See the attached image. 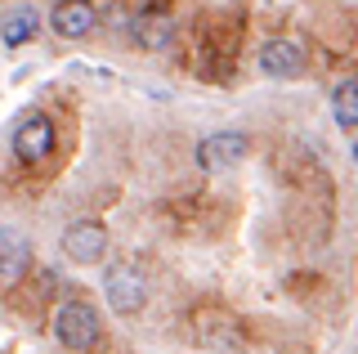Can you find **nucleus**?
Here are the masks:
<instances>
[{
	"mask_svg": "<svg viewBox=\"0 0 358 354\" xmlns=\"http://www.w3.org/2000/svg\"><path fill=\"white\" fill-rule=\"evenodd\" d=\"M50 23H54V31H59L63 41H81V36L94 31L99 14H94V5H90V0H59V5H54V14H50Z\"/></svg>",
	"mask_w": 358,
	"mask_h": 354,
	"instance_id": "nucleus-7",
	"label": "nucleus"
},
{
	"mask_svg": "<svg viewBox=\"0 0 358 354\" xmlns=\"http://www.w3.org/2000/svg\"><path fill=\"white\" fill-rule=\"evenodd\" d=\"M260 72L273 81H296L305 72V50L296 41H264L260 45Z\"/></svg>",
	"mask_w": 358,
	"mask_h": 354,
	"instance_id": "nucleus-6",
	"label": "nucleus"
},
{
	"mask_svg": "<svg viewBox=\"0 0 358 354\" xmlns=\"http://www.w3.org/2000/svg\"><path fill=\"white\" fill-rule=\"evenodd\" d=\"M31 36H36V14H31V9H18V14H9L5 23H0V41H5L9 50L27 45Z\"/></svg>",
	"mask_w": 358,
	"mask_h": 354,
	"instance_id": "nucleus-11",
	"label": "nucleus"
},
{
	"mask_svg": "<svg viewBox=\"0 0 358 354\" xmlns=\"http://www.w3.org/2000/svg\"><path fill=\"white\" fill-rule=\"evenodd\" d=\"M246 153H251V143H246L242 130H215L197 143V166L206 175H229L233 166L246 162Z\"/></svg>",
	"mask_w": 358,
	"mask_h": 354,
	"instance_id": "nucleus-3",
	"label": "nucleus"
},
{
	"mask_svg": "<svg viewBox=\"0 0 358 354\" xmlns=\"http://www.w3.org/2000/svg\"><path fill=\"white\" fill-rule=\"evenodd\" d=\"M9 148H14L18 162L41 166L45 157H50V148H54V126H50V117L27 113V117L18 121V130H14V139H9Z\"/></svg>",
	"mask_w": 358,
	"mask_h": 354,
	"instance_id": "nucleus-5",
	"label": "nucleus"
},
{
	"mask_svg": "<svg viewBox=\"0 0 358 354\" xmlns=\"http://www.w3.org/2000/svg\"><path fill=\"white\" fill-rule=\"evenodd\" d=\"M130 31H134V45H139V50H166L175 41V23L166 14H152V9L134 18Z\"/></svg>",
	"mask_w": 358,
	"mask_h": 354,
	"instance_id": "nucleus-9",
	"label": "nucleus"
},
{
	"mask_svg": "<svg viewBox=\"0 0 358 354\" xmlns=\"http://www.w3.org/2000/svg\"><path fill=\"white\" fill-rule=\"evenodd\" d=\"M27 264H31V247H27V238L14 234V229H0V283L14 287L22 274H27Z\"/></svg>",
	"mask_w": 358,
	"mask_h": 354,
	"instance_id": "nucleus-8",
	"label": "nucleus"
},
{
	"mask_svg": "<svg viewBox=\"0 0 358 354\" xmlns=\"http://www.w3.org/2000/svg\"><path fill=\"white\" fill-rule=\"evenodd\" d=\"M331 117L341 130H354L358 126V76H345L331 94Z\"/></svg>",
	"mask_w": 358,
	"mask_h": 354,
	"instance_id": "nucleus-10",
	"label": "nucleus"
},
{
	"mask_svg": "<svg viewBox=\"0 0 358 354\" xmlns=\"http://www.w3.org/2000/svg\"><path fill=\"white\" fill-rule=\"evenodd\" d=\"M54 337H59V346L85 354V350L99 341V314H94V305H85V301H63L59 314H54Z\"/></svg>",
	"mask_w": 358,
	"mask_h": 354,
	"instance_id": "nucleus-1",
	"label": "nucleus"
},
{
	"mask_svg": "<svg viewBox=\"0 0 358 354\" xmlns=\"http://www.w3.org/2000/svg\"><path fill=\"white\" fill-rule=\"evenodd\" d=\"M63 256L72 264H81V269L99 264L108 256V229L99 225V220H72V225L63 229Z\"/></svg>",
	"mask_w": 358,
	"mask_h": 354,
	"instance_id": "nucleus-4",
	"label": "nucleus"
},
{
	"mask_svg": "<svg viewBox=\"0 0 358 354\" xmlns=\"http://www.w3.org/2000/svg\"><path fill=\"white\" fill-rule=\"evenodd\" d=\"M354 162H358V143H354Z\"/></svg>",
	"mask_w": 358,
	"mask_h": 354,
	"instance_id": "nucleus-12",
	"label": "nucleus"
},
{
	"mask_svg": "<svg viewBox=\"0 0 358 354\" xmlns=\"http://www.w3.org/2000/svg\"><path fill=\"white\" fill-rule=\"evenodd\" d=\"M103 296H108V309L121 318L139 314L143 305H148V283H143V274L134 269V264H112L103 274Z\"/></svg>",
	"mask_w": 358,
	"mask_h": 354,
	"instance_id": "nucleus-2",
	"label": "nucleus"
}]
</instances>
